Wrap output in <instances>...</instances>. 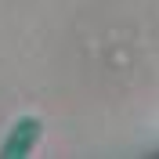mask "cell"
Listing matches in <instances>:
<instances>
[{"instance_id":"obj_1","label":"cell","mask_w":159,"mask_h":159,"mask_svg":"<svg viewBox=\"0 0 159 159\" xmlns=\"http://www.w3.org/2000/svg\"><path fill=\"white\" fill-rule=\"evenodd\" d=\"M40 138V119L36 116H25L15 123V130H11V138L4 141V148H0V156H29L33 145H36Z\"/></svg>"}]
</instances>
